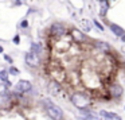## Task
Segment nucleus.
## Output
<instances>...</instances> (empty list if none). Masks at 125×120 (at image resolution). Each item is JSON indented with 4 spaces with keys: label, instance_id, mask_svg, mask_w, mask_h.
Masks as SVG:
<instances>
[{
    "label": "nucleus",
    "instance_id": "nucleus-15",
    "mask_svg": "<svg viewBox=\"0 0 125 120\" xmlns=\"http://www.w3.org/2000/svg\"><path fill=\"white\" fill-rule=\"evenodd\" d=\"M31 50H32L34 54H38V53L41 51V47H39V45H36V43H31Z\"/></svg>",
    "mask_w": 125,
    "mask_h": 120
},
{
    "label": "nucleus",
    "instance_id": "nucleus-13",
    "mask_svg": "<svg viewBox=\"0 0 125 120\" xmlns=\"http://www.w3.org/2000/svg\"><path fill=\"white\" fill-rule=\"evenodd\" d=\"M79 23H81V27L83 28L85 31H90V30H92V26H90V23L87 22L86 19H82Z\"/></svg>",
    "mask_w": 125,
    "mask_h": 120
},
{
    "label": "nucleus",
    "instance_id": "nucleus-7",
    "mask_svg": "<svg viewBox=\"0 0 125 120\" xmlns=\"http://www.w3.org/2000/svg\"><path fill=\"white\" fill-rule=\"evenodd\" d=\"M26 62H27V65H30V66H38L41 61H39L38 54L27 53V54H26Z\"/></svg>",
    "mask_w": 125,
    "mask_h": 120
},
{
    "label": "nucleus",
    "instance_id": "nucleus-6",
    "mask_svg": "<svg viewBox=\"0 0 125 120\" xmlns=\"http://www.w3.org/2000/svg\"><path fill=\"white\" fill-rule=\"evenodd\" d=\"M51 34L59 38V36H62V35L66 34V30H65V27H63L62 24H59V23H54V24L51 26Z\"/></svg>",
    "mask_w": 125,
    "mask_h": 120
},
{
    "label": "nucleus",
    "instance_id": "nucleus-23",
    "mask_svg": "<svg viewBox=\"0 0 125 120\" xmlns=\"http://www.w3.org/2000/svg\"><path fill=\"white\" fill-rule=\"evenodd\" d=\"M0 53H3V47L0 46Z\"/></svg>",
    "mask_w": 125,
    "mask_h": 120
},
{
    "label": "nucleus",
    "instance_id": "nucleus-16",
    "mask_svg": "<svg viewBox=\"0 0 125 120\" xmlns=\"http://www.w3.org/2000/svg\"><path fill=\"white\" fill-rule=\"evenodd\" d=\"M7 77H8V73H7L6 70L0 72V80H1V81H7Z\"/></svg>",
    "mask_w": 125,
    "mask_h": 120
},
{
    "label": "nucleus",
    "instance_id": "nucleus-14",
    "mask_svg": "<svg viewBox=\"0 0 125 120\" xmlns=\"http://www.w3.org/2000/svg\"><path fill=\"white\" fill-rule=\"evenodd\" d=\"M108 10H109V4H108V1H106V0H104L102 4H101V12H100V14L101 15H106Z\"/></svg>",
    "mask_w": 125,
    "mask_h": 120
},
{
    "label": "nucleus",
    "instance_id": "nucleus-12",
    "mask_svg": "<svg viewBox=\"0 0 125 120\" xmlns=\"http://www.w3.org/2000/svg\"><path fill=\"white\" fill-rule=\"evenodd\" d=\"M94 46L97 47V49H100L101 51H110L112 47L109 43H106V42H102V41H95L94 42Z\"/></svg>",
    "mask_w": 125,
    "mask_h": 120
},
{
    "label": "nucleus",
    "instance_id": "nucleus-17",
    "mask_svg": "<svg viewBox=\"0 0 125 120\" xmlns=\"http://www.w3.org/2000/svg\"><path fill=\"white\" fill-rule=\"evenodd\" d=\"M10 73L14 74V76H16V74H19V70H18L16 68H14V66H11V69H10Z\"/></svg>",
    "mask_w": 125,
    "mask_h": 120
},
{
    "label": "nucleus",
    "instance_id": "nucleus-9",
    "mask_svg": "<svg viewBox=\"0 0 125 120\" xmlns=\"http://www.w3.org/2000/svg\"><path fill=\"white\" fill-rule=\"evenodd\" d=\"M49 92L51 93L52 96H61L62 95V88H61V85L57 84V82H51V84L49 85Z\"/></svg>",
    "mask_w": 125,
    "mask_h": 120
},
{
    "label": "nucleus",
    "instance_id": "nucleus-2",
    "mask_svg": "<svg viewBox=\"0 0 125 120\" xmlns=\"http://www.w3.org/2000/svg\"><path fill=\"white\" fill-rule=\"evenodd\" d=\"M71 103L74 104V107H77L78 109H86L90 105V98L87 97L85 93H74L71 96Z\"/></svg>",
    "mask_w": 125,
    "mask_h": 120
},
{
    "label": "nucleus",
    "instance_id": "nucleus-11",
    "mask_svg": "<svg viewBox=\"0 0 125 120\" xmlns=\"http://www.w3.org/2000/svg\"><path fill=\"white\" fill-rule=\"evenodd\" d=\"M109 27H110L112 33H113L116 36H120V38H121V36L125 34V30L121 27V26H118V24H114V23H110V24H109Z\"/></svg>",
    "mask_w": 125,
    "mask_h": 120
},
{
    "label": "nucleus",
    "instance_id": "nucleus-18",
    "mask_svg": "<svg viewBox=\"0 0 125 120\" xmlns=\"http://www.w3.org/2000/svg\"><path fill=\"white\" fill-rule=\"evenodd\" d=\"M19 42H20L19 35H15V36H14V43H15V45H19Z\"/></svg>",
    "mask_w": 125,
    "mask_h": 120
},
{
    "label": "nucleus",
    "instance_id": "nucleus-1",
    "mask_svg": "<svg viewBox=\"0 0 125 120\" xmlns=\"http://www.w3.org/2000/svg\"><path fill=\"white\" fill-rule=\"evenodd\" d=\"M43 104H44V108H46L49 116L51 117L52 120H62L63 112H62V109H61L59 107L55 105V104L52 103V101H50L49 98H46V100L43 101Z\"/></svg>",
    "mask_w": 125,
    "mask_h": 120
},
{
    "label": "nucleus",
    "instance_id": "nucleus-25",
    "mask_svg": "<svg viewBox=\"0 0 125 120\" xmlns=\"http://www.w3.org/2000/svg\"><path fill=\"white\" fill-rule=\"evenodd\" d=\"M105 120H108V119H105Z\"/></svg>",
    "mask_w": 125,
    "mask_h": 120
},
{
    "label": "nucleus",
    "instance_id": "nucleus-22",
    "mask_svg": "<svg viewBox=\"0 0 125 120\" xmlns=\"http://www.w3.org/2000/svg\"><path fill=\"white\" fill-rule=\"evenodd\" d=\"M121 41H122V42H124V43H125V34H124V35L121 36Z\"/></svg>",
    "mask_w": 125,
    "mask_h": 120
},
{
    "label": "nucleus",
    "instance_id": "nucleus-21",
    "mask_svg": "<svg viewBox=\"0 0 125 120\" xmlns=\"http://www.w3.org/2000/svg\"><path fill=\"white\" fill-rule=\"evenodd\" d=\"M4 58H6V61H8V62H11V63H12V60H11V57H8V55H4Z\"/></svg>",
    "mask_w": 125,
    "mask_h": 120
},
{
    "label": "nucleus",
    "instance_id": "nucleus-10",
    "mask_svg": "<svg viewBox=\"0 0 125 120\" xmlns=\"http://www.w3.org/2000/svg\"><path fill=\"white\" fill-rule=\"evenodd\" d=\"M100 116H102L104 119H108V120H121V117L118 116L117 113H114V112H108V111H100Z\"/></svg>",
    "mask_w": 125,
    "mask_h": 120
},
{
    "label": "nucleus",
    "instance_id": "nucleus-5",
    "mask_svg": "<svg viewBox=\"0 0 125 120\" xmlns=\"http://www.w3.org/2000/svg\"><path fill=\"white\" fill-rule=\"evenodd\" d=\"M110 95H112V97H116V98H120L122 96V93H124V89H122V86L121 85H118V84H112L110 85Z\"/></svg>",
    "mask_w": 125,
    "mask_h": 120
},
{
    "label": "nucleus",
    "instance_id": "nucleus-8",
    "mask_svg": "<svg viewBox=\"0 0 125 120\" xmlns=\"http://www.w3.org/2000/svg\"><path fill=\"white\" fill-rule=\"evenodd\" d=\"M70 34H71V36H73V39H74V41H77V42H85V41H86L85 34L82 33V31L77 30V28H73V30L70 31Z\"/></svg>",
    "mask_w": 125,
    "mask_h": 120
},
{
    "label": "nucleus",
    "instance_id": "nucleus-20",
    "mask_svg": "<svg viewBox=\"0 0 125 120\" xmlns=\"http://www.w3.org/2000/svg\"><path fill=\"white\" fill-rule=\"evenodd\" d=\"M20 26H22V27H27L28 26V23H27V20H23L22 23H20Z\"/></svg>",
    "mask_w": 125,
    "mask_h": 120
},
{
    "label": "nucleus",
    "instance_id": "nucleus-24",
    "mask_svg": "<svg viewBox=\"0 0 125 120\" xmlns=\"http://www.w3.org/2000/svg\"><path fill=\"white\" fill-rule=\"evenodd\" d=\"M18 1H24V0H18Z\"/></svg>",
    "mask_w": 125,
    "mask_h": 120
},
{
    "label": "nucleus",
    "instance_id": "nucleus-19",
    "mask_svg": "<svg viewBox=\"0 0 125 120\" xmlns=\"http://www.w3.org/2000/svg\"><path fill=\"white\" fill-rule=\"evenodd\" d=\"M94 24H95V26H97V27H98V28H100V30H101V31H102V30H104V27H102V26H101V24H100V23H98V22H97V20H94Z\"/></svg>",
    "mask_w": 125,
    "mask_h": 120
},
{
    "label": "nucleus",
    "instance_id": "nucleus-4",
    "mask_svg": "<svg viewBox=\"0 0 125 120\" xmlns=\"http://www.w3.org/2000/svg\"><path fill=\"white\" fill-rule=\"evenodd\" d=\"M31 88H32V85H31V82L27 81V80H20L16 84V90L20 93L28 92V90H31Z\"/></svg>",
    "mask_w": 125,
    "mask_h": 120
},
{
    "label": "nucleus",
    "instance_id": "nucleus-3",
    "mask_svg": "<svg viewBox=\"0 0 125 120\" xmlns=\"http://www.w3.org/2000/svg\"><path fill=\"white\" fill-rule=\"evenodd\" d=\"M81 112H82V115L78 117V120H101L100 115L94 113V112L90 111L89 108H86V109H81Z\"/></svg>",
    "mask_w": 125,
    "mask_h": 120
}]
</instances>
